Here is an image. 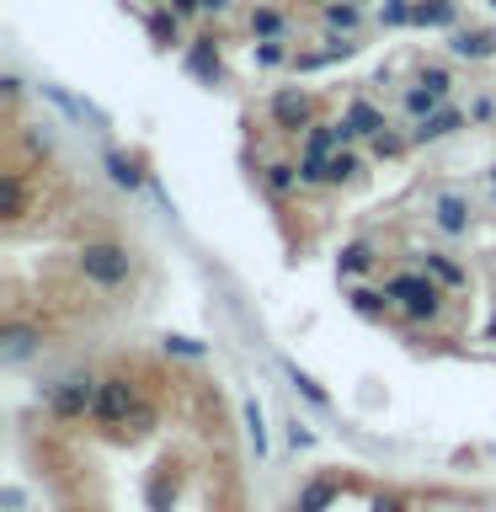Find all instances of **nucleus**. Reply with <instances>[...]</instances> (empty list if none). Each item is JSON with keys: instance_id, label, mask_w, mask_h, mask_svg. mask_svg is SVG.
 Wrapping results in <instances>:
<instances>
[{"instance_id": "nucleus-15", "label": "nucleus", "mask_w": 496, "mask_h": 512, "mask_svg": "<svg viewBox=\"0 0 496 512\" xmlns=\"http://www.w3.org/2000/svg\"><path fill=\"white\" fill-rule=\"evenodd\" d=\"M150 32H155L160 43H176V38H182V16H176L171 6H166V11H155V16H150Z\"/></svg>"}, {"instance_id": "nucleus-24", "label": "nucleus", "mask_w": 496, "mask_h": 512, "mask_svg": "<svg viewBox=\"0 0 496 512\" xmlns=\"http://www.w3.org/2000/svg\"><path fill=\"white\" fill-rule=\"evenodd\" d=\"M107 166H112V176H118L123 187H134V182H139V171L128 166V160H118V155H107Z\"/></svg>"}, {"instance_id": "nucleus-13", "label": "nucleus", "mask_w": 496, "mask_h": 512, "mask_svg": "<svg viewBox=\"0 0 496 512\" xmlns=\"http://www.w3.org/2000/svg\"><path fill=\"white\" fill-rule=\"evenodd\" d=\"M32 342H38V331H32V326H22V320H11V326H6V358H11V363L27 358Z\"/></svg>"}, {"instance_id": "nucleus-28", "label": "nucleus", "mask_w": 496, "mask_h": 512, "mask_svg": "<svg viewBox=\"0 0 496 512\" xmlns=\"http://www.w3.org/2000/svg\"><path fill=\"white\" fill-rule=\"evenodd\" d=\"M198 6H203V0H171V11H176V16H192Z\"/></svg>"}, {"instance_id": "nucleus-4", "label": "nucleus", "mask_w": 496, "mask_h": 512, "mask_svg": "<svg viewBox=\"0 0 496 512\" xmlns=\"http://www.w3.org/2000/svg\"><path fill=\"white\" fill-rule=\"evenodd\" d=\"M91 406H96V379H86V374H75V379H64V384H54V390H48V411L64 416V422L86 416Z\"/></svg>"}, {"instance_id": "nucleus-26", "label": "nucleus", "mask_w": 496, "mask_h": 512, "mask_svg": "<svg viewBox=\"0 0 496 512\" xmlns=\"http://www.w3.org/2000/svg\"><path fill=\"white\" fill-rule=\"evenodd\" d=\"M384 22H411V6L406 0H384Z\"/></svg>"}, {"instance_id": "nucleus-1", "label": "nucleus", "mask_w": 496, "mask_h": 512, "mask_svg": "<svg viewBox=\"0 0 496 512\" xmlns=\"http://www.w3.org/2000/svg\"><path fill=\"white\" fill-rule=\"evenodd\" d=\"M384 294L400 299V310H406L411 320H432V315H438V304H443L438 283H432L427 272H395V278L384 283Z\"/></svg>"}, {"instance_id": "nucleus-12", "label": "nucleus", "mask_w": 496, "mask_h": 512, "mask_svg": "<svg viewBox=\"0 0 496 512\" xmlns=\"http://www.w3.org/2000/svg\"><path fill=\"white\" fill-rule=\"evenodd\" d=\"M358 22H363L358 0H326V27H342V32H352Z\"/></svg>"}, {"instance_id": "nucleus-8", "label": "nucleus", "mask_w": 496, "mask_h": 512, "mask_svg": "<svg viewBox=\"0 0 496 512\" xmlns=\"http://www.w3.org/2000/svg\"><path fill=\"white\" fill-rule=\"evenodd\" d=\"M331 496H336V486H331V480H310V486L299 491L294 512H326V507H331Z\"/></svg>"}, {"instance_id": "nucleus-29", "label": "nucleus", "mask_w": 496, "mask_h": 512, "mask_svg": "<svg viewBox=\"0 0 496 512\" xmlns=\"http://www.w3.org/2000/svg\"><path fill=\"white\" fill-rule=\"evenodd\" d=\"M224 6H230V0H203V11H224Z\"/></svg>"}, {"instance_id": "nucleus-6", "label": "nucleus", "mask_w": 496, "mask_h": 512, "mask_svg": "<svg viewBox=\"0 0 496 512\" xmlns=\"http://www.w3.org/2000/svg\"><path fill=\"white\" fill-rule=\"evenodd\" d=\"M336 267H342V278H363V272L374 267V246H368V240H352V246H342V256H336Z\"/></svg>"}, {"instance_id": "nucleus-2", "label": "nucleus", "mask_w": 496, "mask_h": 512, "mask_svg": "<svg viewBox=\"0 0 496 512\" xmlns=\"http://www.w3.org/2000/svg\"><path fill=\"white\" fill-rule=\"evenodd\" d=\"M134 411H139V390H134L128 379H102V384H96L91 422H102V427H123Z\"/></svg>"}, {"instance_id": "nucleus-10", "label": "nucleus", "mask_w": 496, "mask_h": 512, "mask_svg": "<svg viewBox=\"0 0 496 512\" xmlns=\"http://www.w3.org/2000/svg\"><path fill=\"white\" fill-rule=\"evenodd\" d=\"M347 123L358 128V134L379 139V128H384V112H379V107H368V102H352V107H347Z\"/></svg>"}, {"instance_id": "nucleus-16", "label": "nucleus", "mask_w": 496, "mask_h": 512, "mask_svg": "<svg viewBox=\"0 0 496 512\" xmlns=\"http://www.w3.org/2000/svg\"><path fill=\"white\" fill-rule=\"evenodd\" d=\"M459 128V112H438V118H422V128H416V139H443Z\"/></svg>"}, {"instance_id": "nucleus-14", "label": "nucleus", "mask_w": 496, "mask_h": 512, "mask_svg": "<svg viewBox=\"0 0 496 512\" xmlns=\"http://www.w3.org/2000/svg\"><path fill=\"white\" fill-rule=\"evenodd\" d=\"M422 267H427V272H432V278H438L443 288H459V283H464V272H459L454 262H443L438 251H427V256H422Z\"/></svg>"}, {"instance_id": "nucleus-3", "label": "nucleus", "mask_w": 496, "mask_h": 512, "mask_svg": "<svg viewBox=\"0 0 496 512\" xmlns=\"http://www.w3.org/2000/svg\"><path fill=\"white\" fill-rule=\"evenodd\" d=\"M80 272H86L91 283H102V288H118L128 278V251L123 246H107V240H96V246L80 251Z\"/></svg>"}, {"instance_id": "nucleus-20", "label": "nucleus", "mask_w": 496, "mask_h": 512, "mask_svg": "<svg viewBox=\"0 0 496 512\" xmlns=\"http://www.w3.org/2000/svg\"><path fill=\"white\" fill-rule=\"evenodd\" d=\"M438 96H443V91H432V86H427V91H411V96H406V107L416 112V118H427V112L438 107Z\"/></svg>"}, {"instance_id": "nucleus-25", "label": "nucleus", "mask_w": 496, "mask_h": 512, "mask_svg": "<svg viewBox=\"0 0 496 512\" xmlns=\"http://www.w3.org/2000/svg\"><path fill=\"white\" fill-rule=\"evenodd\" d=\"M256 59H262V64H283V59H288V48H283L278 38H272V43H262V48H256Z\"/></svg>"}, {"instance_id": "nucleus-19", "label": "nucleus", "mask_w": 496, "mask_h": 512, "mask_svg": "<svg viewBox=\"0 0 496 512\" xmlns=\"http://www.w3.org/2000/svg\"><path fill=\"white\" fill-rule=\"evenodd\" d=\"M352 304H358V310H363V315H379V310H384V304H390V294H384V299H379V294H374V288H352Z\"/></svg>"}, {"instance_id": "nucleus-9", "label": "nucleus", "mask_w": 496, "mask_h": 512, "mask_svg": "<svg viewBox=\"0 0 496 512\" xmlns=\"http://www.w3.org/2000/svg\"><path fill=\"white\" fill-rule=\"evenodd\" d=\"M491 48H496V32H459V38H454L459 59H486Z\"/></svg>"}, {"instance_id": "nucleus-17", "label": "nucleus", "mask_w": 496, "mask_h": 512, "mask_svg": "<svg viewBox=\"0 0 496 512\" xmlns=\"http://www.w3.org/2000/svg\"><path fill=\"white\" fill-rule=\"evenodd\" d=\"M358 166H363L358 155H331V160H326V182H342V176H352Z\"/></svg>"}, {"instance_id": "nucleus-23", "label": "nucleus", "mask_w": 496, "mask_h": 512, "mask_svg": "<svg viewBox=\"0 0 496 512\" xmlns=\"http://www.w3.org/2000/svg\"><path fill=\"white\" fill-rule=\"evenodd\" d=\"M192 70H198V75H219V59L208 54V43H198V48H192Z\"/></svg>"}, {"instance_id": "nucleus-11", "label": "nucleus", "mask_w": 496, "mask_h": 512, "mask_svg": "<svg viewBox=\"0 0 496 512\" xmlns=\"http://www.w3.org/2000/svg\"><path fill=\"white\" fill-rule=\"evenodd\" d=\"M411 22H432V27H448L454 22V0H422V6H411Z\"/></svg>"}, {"instance_id": "nucleus-22", "label": "nucleus", "mask_w": 496, "mask_h": 512, "mask_svg": "<svg viewBox=\"0 0 496 512\" xmlns=\"http://www.w3.org/2000/svg\"><path fill=\"white\" fill-rule=\"evenodd\" d=\"M267 187L272 192H294V166H267Z\"/></svg>"}, {"instance_id": "nucleus-5", "label": "nucleus", "mask_w": 496, "mask_h": 512, "mask_svg": "<svg viewBox=\"0 0 496 512\" xmlns=\"http://www.w3.org/2000/svg\"><path fill=\"white\" fill-rule=\"evenodd\" d=\"M272 118H278L283 128H299V123H310V96H299V91H283V96H272Z\"/></svg>"}, {"instance_id": "nucleus-7", "label": "nucleus", "mask_w": 496, "mask_h": 512, "mask_svg": "<svg viewBox=\"0 0 496 512\" xmlns=\"http://www.w3.org/2000/svg\"><path fill=\"white\" fill-rule=\"evenodd\" d=\"M464 214H470V203H464L459 192H438V224H443L448 235H459L464 224H470V219H464Z\"/></svg>"}, {"instance_id": "nucleus-27", "label": "nucleus", "mask_w": 496, "mask_h": 512, "mask_svg": "<svg viewBox=\"0 0 496 512\" xmlns=\"http://www.w3.org/2000/svg\"><path fill=\"white\" fill-rule=\"evenodd\" d=\"M422 86H432V91H448V70H438V64H432V70L422 75Z\"/></svg>"}, {"instance_id": "nucleus-21", "label": "nucleus", "mask_w": 496, "mask_h": 512, "mask_svg": "<svg viewBox=\"0 0 496 512\" xmlns=\"http://www.w3.org/2000/svg\"><path fill=\"white\" fill-rule=\"evenodd\" d=\"M251 27L262 32V38H278V32H283V16H278V11H256Z\"/></svg>"}, {"instance_id": "nucleus-18", "label": "nucleus", "mask_w": 496, "mask_h": 512, "mask_svg": "<svg viewBox=\"0 0 496 512\" xmlns=\"http://www.w3.org/2000/svg\"><path fill=\"white\" fill-rule=\"evenodd\" d=\"M246 432H251V448H256V459L267 454V438H262V411H256V400L246 406Z\"/></svg>"}]
</instances>
